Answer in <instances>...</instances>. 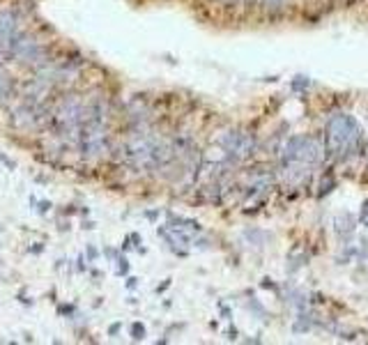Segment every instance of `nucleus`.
<instances>
[{"label":"nucleus","instance_id":"f257e3e1","mask_svg":"<svg viewBox=\"0 0 368 345\" xmlns=\"http://www.w3.org/2000/svg\"><path fill=\"white\" fill-rule=\"evenodd\" d=\"M357 125L350 115H334L327 125V147L329 152L343 154L357 143Z\"/></svg>","mask_w":368,"mask_h":345},{"label":"nucleus","instance_id":"f03ea898","mask_svg":"<svg viewBox=\"0 0 368 345\" xmlns=\"http://www.w3.org/2000/svg\"><path fill=\"white\" fill-rule=\"evenodd\" d=\"M125 150H127V159L134 166H138V168H152V166H157L161 161V147L152 138L141 136V134L131 136L127 141Z\"/></svg>","mask_w":368,"mask_h":345},{"label":"nucleus","instance_id":"7ed1b4c3","mask_svg":"<svg viewBox=\"0 0 368 345\" xmlns=\"http://www.w3.org/2000/svg\"><path fill=\"white\" fill-rule=\"evenodd\" d=\"M320 161V145L313 138H294L285 150V164L288 166H313Z\"/></svg>","mask_w":368,"mask_h":345},{"label":"nucleus","instance_id":"20e7f679","mask_svg":"<svg viewBox=\"0 0 368 345\" xmlns=\"http://www.w3.org/2000/svg\"><path fill=\"white\" fill-rule=\"evenodd\" d=\"M81 145H83L85 154L97 157V154H102L104 150H106V136H104V131L99 129V127L92 125L90 129L83 131V136H81Z\"/></svg>","mask_w":368,"mask_h":345},{"label":"nucleus","instance_id":"39448f33","mask_svg":"<svg viewBox=\"0 0 368 345\" xmlns=\"http://www.w3.org/2000/svg\"><path fill=\"white\" fill-rule=\"evenodd\" d=\"M221 143H223V147H226L230 154H235V157H246V154L253 150V141H251L246 134H239V131L226 134Z\"/></svg>","mask_w":368,"mask_h":345},{"label":"nucleus","instance_id":"423d86ee","mask_svg":"<svg viewBox=\"0 0 368 345\" xmlns=\"http://www.w3.org/2000/svg\"><path fill=\"white\" fill-rule=\"evenodd\" d=\"M17 40V17L12 12H0V49H12Z\"/></svg>","mask_w":368,"mask_h":345},{"label":"nucleus","instance_id":"0eeeda50","mask_svg":"<svg viewBox=\"0 0 368 345\" xmlns=\"http://www.w3.org/2000/svg\"><path fill=\"white\" fill-rule=\"evenodd\" d=\"M12 51L17 53V56H21L23 60H37V58L44 56L42 46L33 40H26V37H21V40L17 37V40L12 42Z\"/></svg>","mask_w":368,"mask_h":345},{"label":"nucleus","instance_id":"6e6552de","mask_svg":"<svg viewBox=\"0 0 368 345\" xmlns=\"http://www.w3.org/2000/svg\"><path fill=\"white\" fill-rule=\"evenodd\" d=\"M81 104L76 102V99H67V102L60 106V111H58V120H60V125L67 127V129H72L74 125H79L81 120Z\"/></svg>","mask_w":368,"mask_h":345},{"label":"nucleus","instance_id":"1a4fd4ad","mask_svg":"<svg viewBox=\"0 0 368 345\" xmlns=\"http://www.w3.org/2000/svg\"><path fill=\"white\" fill-rule=\"evenodd\" d=\"M10 92H12V81H10V76L0 72V102H5L7 97H10Z\"/></svg>","mask_w":368,"mask_h":345},{"label":"nucleus","instance_id":"9d476101","mask_svg":"<svg viewBox=\"0 0 368 345\" xmlns=\"http://www.w3.org/2000/svg\"><path fill=\"white\" fill-rule=\"evenodd\" d=\"M283 3H285V0H265V5H267V7H281Z\"/></svg>","mask_w":368,"mask_h":345}]
</instances>
